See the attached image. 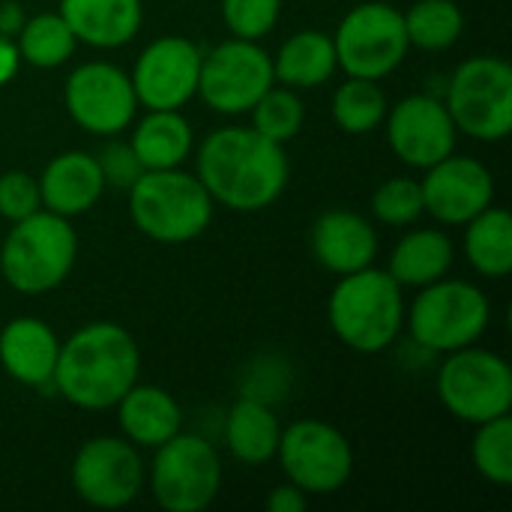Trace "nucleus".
<instances>
[{"mask_svg":"<svg viewBox=\"0 0 512 512\" xmlns=\"http://www.w3.org/2000/svg\"><path fill=\"white\" fill-rule=\"evenodd\" d=\"M291 177V162L282 144L249 126L216 129L198 150V180L213 204L237 213L273 207Z\"/></svg>","mask_w":512,"mask_h":512,"instance_id":"1","label":"nucleus"},{"mask_svg":"<svg viewBox=\"0 0 512 512\" xmlns=\"http://www.w3.org/2000/svg\"><path fill=\"white\" fill-rule=\"evenodd\" d=\"M141 354L132 333L114 321H93L60 342L54 393L81 411L114 408L138 381Z\"/></svg>","mask_w":512,"mask_h":512,"instance_id":"2","label":"nucleus"},{"mask_svg":"<svg viewBox=\"0 0 512 512\" xmlns=\"http://www.w3.org/2000/svg\"><path fill=\"white\" fill-rule=\"evenodd\" d=\"M327 318L342 345L360 354H381L405 327L402 285L372 264L357 273H345L327 300Z\"/></svg>","mask_w":512,"mask_h":512,"instance_id":"3","label":"nucleus"},{"mask_svg":"<svg viewBox=\"0 0 512 512\" xmlns=\"http://www.w3.org/2000/svg\"><path fill=\"white\" fill-rule=\"evenodd\" d=\"M78 261V234L66 216L45 207L12 222L0 246V276L18 294H48Z\"/></svg>","mask_w":512,"mask_h":512,"instance_id":"4","label":"nucleus"},{"mask_svg":"<svg viewBox=\"0 0 512 512\" xmlns=\"http://www.w3.org/2000/svg\"><path fill=\"white\" fill-rule=\"evenodd\" d=\"M129 216L156 243H189L213 219V198L195 174L180 168L144 171L129 186Z\"/></svg>","mask_w":512,"mask_h":512,"instance_id":"5","label":"nucleus"},{"mask_svg":"<svg viewBox=\"0 0 512 512\" xmlns=\"http://www.w3.org/2000/svg\"><path fill=\"white\" fill-rule=\"evenodd\" d=\"M492 303L465 279H438L420 288L417 300L405 312V324L414 342L435 354H450L477 345L489 330Z\"/></svg>","mask_w":512,"mask_h":512,"instance_id":"6","label":"nucleus"},{"mask_svg":"<svg viewBox=\"0 0 512 512\" xmlns=\"http://www.w3.org/2000/svg\"><path fill=\"white\" fill-rule=\"evenodd\" d=\"M447 111L459 132L477 141H501L512 129V66L504 57L465 60L447 87Z\"/></svg>","mask_w":512,"mask_h":512,"instance_id":"7","label":"nucleus"},{"mask_svg":"<svg viewBox=\"0 0 512 512\" xmlns=\"http://www.w3.org/2000/svg\"><path fill=\"white\" fill-rule=\"evenodd\" d=\"M438 396L456 420L471 426L504 417L512 408L510 363L474 345L450 351L438 372Z\"/></svg>","mask_w":512,"mask_h":512,"instance_id":"8","label":"nucleus"},{"mask_svg":"<svg viewBox=\"0 0 512 512\" xmlns=\"http://www.w3.org/2000/svg\"><path fill=\"white\" fill-rule=\"evenodd\" d=\"M336 63L345 75L381 81L402 66L411 51L405 18L384 0L354 6L333 33Z\"/></svg>","mask_w":512,"mask_h":512,"instance_id":"9","label":"nucleus"},{"mask_svg":"<svg viewBox=\"0 0 512 512\" xmlns=\"http://www.w3.org/2000/svg\"><path fill=\"white\" fill-rule=\"evenodd\" d=\"M150 489L162 510H207L222 489V459L216 447L201 435L177 432L174 438L156 447Z\"/></svg>","mask_w":512,"mask_h":512,"instance_id":"10","label":"nucleus"},{"mask_svg":"<svg viewBox=\"0 0 512 512\" xmlns=\"http://www.w3.org/2000/svg\"><path fill=\"white\" fill-rule=\"evenodd\" d=\"M276 459L288 483L306 495H336L354 474L351 441L324 420H297L282 429Z\"/></svg>","mask_w":512,"mask_h":512,"instance_id":"11","label":"nucleus"},{"mask_svg":"<svg viewBox=\"0 0 512 512\" xmlns=\"http://www.w3.org/2000/svg\"><path fill=\"white\" fill-rule=\"evenodd\" d=\"M270 84H276L273 57L258 42L234 36L201 54L195 96L219 114H246Z\"/></svg>","mask_w":512,"mask_h":512,"instance_id":"12","label":"nucleus"},{"mask_svg":"<svg viewBox=\"0 0 512 512\" xmlns=\"http://www.w3.org/2000/svg\"><path fill=\"white\" fill-rule=\"evenodd\" d=\"M75 495L96 510L129 507L147 480L144 462L126 438H90L72 459L69 471Z\"/></svg>","mask_w":512,"mask_h":512,"instance_id":"13","label":"nucleus"},{"mask_svg":"<svg viewBox=\"0 0 512 512\" xmlns=\"http://www.w3.org/2000/svg\"><path fill=\"white\" fill-rule=\"evenodd\" d=\"M69 117L93 135H120L138 111L132 78L105 60H90L72 69L63 87Z\"/></svg>","mask_w":512,"mask_h":512,"instance_id":"14","label":"nucleus"},{"mask_svg":"<svg viewBox=\"0 0 512 512\" xmlns=\"http://www.w3.org/2000/svg\"><path fill=\"white\" fill-rule=\"evenodd\" d=\"M201 48L186 36H159L135 60L132 90L138 105L183 108L198 93Z\"/></svg>","mask_w":512,"mask_h":512,"instance_id":"15","label":"nucleus"},{"mask_svg":"<svg viewBox=\"0 0 512 512\" xmlns=\"http://www.w3.org/2000/svg\"><path fill=\"white\" fill-rule=\"evenodd\" d=\"M387 141L393 153L411 168H432L444 156L456 153V123L447 105L435 96L414 93L387 111Z\"/></svg>","mask_w":512,"mask_h":512,"instance_id":"16","label":"nucleus"},{"mask_svg":"<svg viewBox=\"0 0 512 512\" xmlns=\"http://www.w3.org/2000/svg\"><path fill=\"white\" fill-rule=\"evenodd\" d=\"M423 210L441 225H465L495 201L492 171L471 156H444L420 180Z\"/></svg>","mask_w":512,"mask_h":512,"instance_id":"17","label":"nucleus"},{"mask_svg":"<svg viewBox=\"0 0 512 512\" xmlns=\"http://www.w3.org/2000/svg\"><path fill=\"white\" fill-rule=\"evenodd\" d=\"M60 354L57 333L39 318H15L0 330V366L3 372L33 390H54V366Z\"/></svg>","mask_w":512,"mask_h":512,"instance_id":"18","label":"nucleus"},{"mask_svg":"<svg viewBox=\"0 0 512 512\" xmlns=\"http://www.w3.org/2000/svg\"><path fill=\"white\" fill-rule=\"evenodd\" d=\"M312 255L336 276L369 267L378 255V234L354 210H327L312 225Z\"/></svg>","mask_w":512,"mask_h":512,"instance_id":"19","label":"nucleus"},{"mask_svg":"<svg viewBox=\"0 0 512 512\" xmlns=\"http://www.w3.org/2000/svg\"><path fill=\"white\" fill-rule=\"evenodd\" d=\"M105 192V177L96 156L81 150H66L54 156L39 174V198L42 207L57 216H81L96 207Z\"/></svg>","mask_w":512,"mask_h":512,"instance_id":"20","label":"nucleus"},{"mask_svg":"<svg viewBox=\"0 0 512 512\" xmlns=\"http://www.w3.org/2000/svg\"><path fill=\"white\" fill-rule=\"evenodd\" d=\"M57 12L90 48H120L138 36L144 21L141 0H60Z\"/></svg>","mask_w":512,"mask_h":512,"instance_id":"21","label":"nucleus"},{"mask_svg":"<svg viewBox=\"0 0 512 512\" xmlns=\"http://www.w3.org/2000/svg\"><path fill=\"white\" fill-rule=\"evenodd\" d=\"M117 423L123 429V438L135 447L156 450L168 438H174L183 426V411L177 399L153 384H132L123 399L114 405Z\"/></svg>","mask_w":512,"mask_h":512,"instance_id":"22","label":"nucleus"},{"mask_svg":"<svg viewBox=\"0 0 512 512\" xmlns=\"http://www.w3.org/2000/svg\"><path fill=\"white\" fill-rule=\"evenodd\" d=\"M279 438H282V426L267 402L246 393L231 405L225 417V444L237 462L252 468L267 465L270 459H276Z\"/></svg>","mask_w":512,"mask_h":512,"instance_id":"23","label":"nucleus"},{"mask_svg":"<svg viewBox=\"0 0 512 512\" xmlns=\"http://www.w3.org/2000/svg\"><path fill=\"white\" fill-rule=\"evenodd\" d=\"M144 171L180 168L192 153L195 135L180 108H150L129 138Z\"/></svg>","mask_w":512,"mask_h":512,"instance_id":"24","label":"nucleus"},{"mask_svg":"<svg viewBox=\"0 0 512 512\" xmlns=\"http://www.w3.org/2000/svg\"><path fill=\"white\" fill-rule=\"evenodd\" d=\"M339 69L333 36L321 30H300L282 42L273 57V78L291 90H312Z\"/></svg>","mask_w":512,"mask_h":512,"instance_id":"25","label":"nucleus"},{"mask_svg":"<svg viewBox=\"0 0 512 512\" xmlns=\"http://www.w3.org/2000/svg\"><path fill=\"white\" fill-rule=\"evenodd\" d=\"M453 267V243L438 228H417L408 231L393 255H390V276L402 288H426L444 279Z\"/></svg>","mask_w":512,"mask_h":512,"instance_id":"26","label":"nucleus"},{"mask_svg":"<svg viewBox=\"0 0 512 512\" xmlns=\"http://www.w3.org/2000/svg\"><path fill=\"white\" fill-rule=\"evenodd\" d=\"M468 264L486 279H504L512 270V216L504 207H486L465 222Z\"/></svg>","mask_w":512,"mask_h":512,"instance_id":"27","label":"nucleus"},{"mask_svg":"<svg viewBox=\"0 0 512 512\" xmlns=\"http://www.w3.org/2000/svg\"><path fill=\"white\" fill-rule=\"evenodd\" d=\"M75 45H78V39L60 12H39V15L27 18L21 33L15 36L21 63H30L36 69L63 66L75 54Z\"/></svg>","mask_w":512,"mask_h":512,"instance_id":"28","label":"nucleus"},{"mask_svg":"<svg viewBox=\"0 0 512 512\" xmlns=\"http://www.w3.org/2000/svg\"><path fill=\"white\" fill-rule=\"evenodd\" d=\"M402 18L408 42L423 51H447L465 30V15L456 0H417Z\"/></svg>","mask_w":512,"mask_h":512,"instance_id":"29","label":"nucleus"},{"mask_svg":"<svg viewBox=\"0 0 512 512\" xmlns=\"http://www.w3.org/2000/svg\"><path fill=\"white\" fill-rule=\"evenodd\" d=\"M387 117V96L378 81L354 78L342 81L333 93V120L348 135H366Z\"/></svg>","mask_w":512,"mask_h":512,"instance_id":"30","label":"nucleus"},{"mask_svg":"<svg viewBox=\"0 0 512 512\" xmlns=\"http://www.w3.org/2000/svg\"><path fill=\"white\" fill-rule=\"evenodd\" d=\"M471 462L477 474L492 486L512 483V420L510 414L477 426L471 441Z\"/></svg>","mask_w":512,"mask_h":512,"instance_id":"31","label":"nucleus"},{"mask_svg":"<svg viewBox=\"0 0 512 512\" xmlns=\"http://www.w3.org/2000/svg\"><path fill=\"white\" fill-rule=\"evenodd\" d=\"M303 117H306L303 99L297 96V90L285 84L279 87L270 84L264 96L252 105V129L276 144L291 141L303 129Z\"/></svg>","mask_w":512,"mask_h":512,"instance_id":"32","label":"nucleus"},{"mask_svg":"<svg viewBox=\"0 0 512 512\" xmlns=\"http://www.w3.org/2000/svg\"><path fill=\"white\" fill-rule=\"evenodd\" d=\"M372 213L384 225H396V228L414 225L426 213L423 210L420 180H414V177H390V180H384L372 195Z\"/></svg>","mask_w":512,"mask_h":512,"instance_id":"33","label":"nucleus"},{"mask_svg":"<svg viewBox=\"0 0 512 512\" xmlns=\"http://www.w3.org/2000/svg\"><path fill=\"white\" fill-rule=\"evenodd\" d=\"M282 15V0H222V21L237 39H264Z\"/></svg>","mask_w":512,"mask_h":512,"instance_id":"34","label":"nucleus"},{"mask_svg":"<svg viewBox=\"0 0 512 512\" xmlns=\"http://www.w3.org/2000/svg\"><path fill=\"white\" fill-rule=\"evenodd\" d=\"M42 207L39 180L27 171H6L0 174V216L6 222H18Z\"/></svg>","mask_w":512,"mask_h":512,"instance_id":"35","label":"nucleus"},{"mask_svg":"<svg viewBox=\"0 0 512 512\" xmlns=\"http://www.w3.org/2000/svg\"><path fill=\"white\" fill-rule=\"evenodd\" d=\"M96 162L102 168L105 186L129 189L144 174V165L135 156V150H132L129 141H111V144H105V150L96 156Z\"/></svg>","mask_w":512,"mask_h":512,"instance_id":"36","label":"nucleus"},{"mask_svg":"<svg viewBox=\"0 0 512 512\" xmlns=\"http://www.w3.org/2000/svg\"><path fill=\"white\" fill-rule=\"evenodd\" d=\"M306 507H309V495L303 489H297L294 483L276 486L264 501L267 512H303Z\"/></svg>","mask_w":512,"mask_h":512,"instance_id":"37","label":"nucleus"},{"mask_svg":"<svg viewBox=\"0 0 512 512\" xmlns=\"http://www.w3.org/2000/svg\"><path fill=\"white\" fill-rule=\"evenodd\" d=\"M27 15H24V6L15 3V0H3L0 3V36L6 39H15L24 27Z\"/></svg>","mask_w":512,"mask_h":512,"instance_id":"38","label":"nucleus"},{"mask_svg":"<svg viewBox=\"0 0 512 512\" xmlns=\"http://www.w3.org/2000/svg\"><path fill=\"white\" fill-rule=\"evenodd\" d=\"M18 66H21V54L15 48V39L0 36V87L18 75Z\"/></svg>","mask_w":512,"mask_h":512,"instance_id":"39","label":"nucleus"}]
</instances>
